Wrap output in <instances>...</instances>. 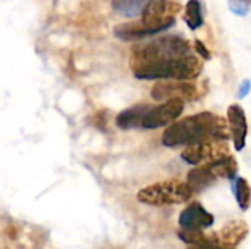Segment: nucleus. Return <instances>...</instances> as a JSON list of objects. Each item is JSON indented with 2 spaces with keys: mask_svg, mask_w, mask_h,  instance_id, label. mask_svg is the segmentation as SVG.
<instances>
[{
  "mask_svg": "<svg viewBox=\"0 0 251 249\" xmlns=\"http://www.w3.org/2000/svg\"><path fill=\"white\" fill-rule=\"evenodd\" d=\"M193 189L182 181H165L149 185L137 194V200L147 205L163 207L174 204H184L193 198Z\"/></svg>",
  "mask_w": 251,
  "mask_h": 249,
  "instance_id": "obj_3",
  "label": "nucleus"
},
{
  "mask_svg": "<svg viewBox=\"0 0 251 249\" xmlns=\"http://www.w3.org/2000/svg\"><path fill=\"white\" fill-rule=\"evenodd\" d=\"M251 91V81L250 79H244L240 85V90H238V97L240 98H246Z\"/></svg>",
  "mask_w": 251,
  "mask_h": 249,
  "instance_id": "obj_19",
  "label": "nucleus"
},
{
  "mask_svg": "<svg viewBox=\"0 0 251 249\" xmlns=\"http://www.w3.org/2000/svg\"><path fill=\"white\" fill-rule=\"evenodd\" d=\"M228 7L237 16H247L251 9V0H228Z\"/></svg>",
  "mask_w": 251,
  "mask_h": 249,
  "instance_id": "obj_17",
  "label": "nucleus"
},
{
  "mask_svg": "<svg viewBox=\"0 0 251 249\" xmlns=\"http://www.w3.org/2000/svg\"><path fill=\"white\" fill-rule=\"evenodd\" d=\"M131 69L138 79L193 81L201 75L203 60L188 40L163 35L132 48Z\"/></svg>",
  "mask_w": 251,
  "mask_h": 249,
  "instance_id": "obj_1",
  "label": "nucleus"
},
{
  "mask_svg": "<svg viewBox=\"0 0 251 249\" xmlns=\"http://www.w3.org/2000/svg\"><path fill=\"white\" fill-rule=\"evenodd\" d=\"M184 112V100L172 98L166 100L163 104L151 106L146 104L140 129H157L163 128L169 123H172L175 119H178Z\"/></svg>",
  "mask_w": 251,
  "mask_h": 249,
  "instance_id": "obj_5",
  "label": "nucleus"
},
{
  "mask_svg": "<svg viewBox=\"0 0 251 249\" xmlns=\"http://www.w3.org/2000/svg\"><path fill=\"white\" fill-rule=\"evenodd\" d=\"M187 249H234V248H226V247L216 245V244H206V245H190Z\"/></svg>",
  "mask_w": 251,
  "mask_h": 249,
  "instance_id": "obj_20",
  "label": "nucleus"
},
{
  "mask_svg": "<svg viewBox=\"0 0 251 249\" xmlns=\"http://www.w3.org/2000/svg\"><path fill=\"white\" fill-rule=\"evenodd\" d=\"M204 82L197 85L188 81L178 82H159L151 88V98L156 101H166L172 98H179L184 101H194L204 95Z\"/></svg>",
  "mask_w": 251,
  "mask_h": 249,
  "instance_id": "obj_7",
  "label": "nucleus"
},
{
  "mask_svg": "<svg viewBox=\"0 0 251 249\" xmlns=\"http://www.w3.org/2000/svg\"><path fill=\"white\" fill-rule=\"evenodd\" d=\"M113 34L116 38L124 40V41H132V40H141L146 37H151L159 34L156 29L151 26L146 25L144 22H128V23H121L113 29Z\"/></svg>",
  "mask_w": 251,
  "mask_h": 249,
  "instance_id": "obj_12",
  "label": "nucleus"
},
{
  "mask_svg": "<svg viewBox=\"0 0 251 249\" xmlns=\"http://www.w3.org/2000/svg\"><path fill=\"white\" fill-rule=\"evenodd\" d=\"M181 10L182 6L175 0H150L141 12V22L157 32H163L175 25L176 15Z\"/></svg>",
  "mask_w": 251,
  "mask_h": 249,
  "instance_id": "obj_4",
  "label": "nucleus"
},
{
  "mask_svg": "<svg viewBox=\"0 0 251 249\" xmlns=\"http://www.w3.org/2000/svg\"><path fill=\"white\" fill-rule=\"evenodd\" d=\"M218 179L219 178L216 176L212 164L209 163V164H200L199 167L190 170L187 176V183L190 185L193 192H201L209 186H212Z\"/></svg>",
  "mask_w": 251,
  "mask_h": 249,
  "instance_id": "obj_11",
  "label": "nucleus"
},
{
  "mask_svg": "<svg viewBox=\"0 0 251 249\" xmlns=\"http://www.w3.org/2000/svg\"><path fill=\"white\" fill-rule=\"evenodd\" d=\"M178 236L182 242H185L188 245H206V244L218 245L216 233L206 235L203 230H197V229H181L178 232Z\"/></svg>",
  "mask_w": 251,
  "mask_h": 249,
  "instance_id": "obj_15",
  "label": "nucleus"
},
{
  "mask_svg": "<svg viewBox=\"0 0 251 249\" xmlns=\"http://www.w3.org/2000/svg\"><path fill=\"white\" fill-rule=\"evenodd\" d=\"M226 123H228V129L231 132V138H232L235 151H243L246 147L249 126H247L246 112L240 104H231L228 107Z\"/></svg>",
  "mask_w": 251,
  "mask_h": 249,
  "instance_id": "obj_8",
  "label": "nucleus"
},
{
  "mask_svg": "<svg viewBox=\"0 0 251 249\" xmlns=\"http://www.w3.org/2000/svg\"><path fill=\"white\" fill-rule=\"evenodd\" d=\"M249 235V226L243 220H232L226 223L219 233H216L218 245L226 247V248H235L240 245Z\"/></svg>",
  "mask_w": 251,
  "mask_h": 249,
  "instance_id": "obj_10",
  "label": "nucleus"
},
{
  "mask_svg": "<svg viewBox=\"0 0 251 249\" xmlns=\"http://www.w3.org/2000/svg\"><path fill=\"white\" fill-rule=\"evenodd\" d=\"M178 222H179L181 229L204 230V229H209L213 226L215 217L199 201H194L181 211Z\"/></svg>",
  "mask_w": 251,
  "mask_h": 249,
  "instance_id": "obj_9",
  "label": "nucleus"
},
{
  "mask_svg": "<svg viewBox=\"0 0 251 249\" xmlns=\"http://www.w3.org/2000/svg\"><path fill=\"white\" fill-rule=\"evenodd\" d=\"M231 156L229 145L224 139L218 141H204L193 145H187L181 154V158L193 166L209 164Z\"/></svg>",
  "mask_w": 251,
  "mask_h": 249,
  "instance_id": "obj_6",
  "label": "nucleus"
},
{
  "mask_svg": "<svg viewBox=\"0 0 251 249\" xmlns=\"http://www.w3.org/2000/svg\"><path fill=\"white\" fill-rule=\"evenodd\" d=\"M229 138V129L226 120L212 112H201L193 116H187L172 123L162 135V144L165 147L193 145L204 141H226Z\"/></svg>",
  "mask_w": 251,
  "mask_h": 249,
  "instance_id": "obj_2",
  "label": "nucleus"
},
{
  "mask_svg": "<svg viewBox=\"0 0 251 249\" xmlns=\"http://www.w3.org/2000/svg\"><path fill=\"white\" fill-rule=\"evenodd\" d=\"M194 51H196L203 60H210V57H212L210 51L207 50V47H206L200 40H196V41H194Z\"/></svg>",
  "mask_w": 251,
  "mask_h": 249,
  "instance_id": "obj_18",
  "label": "nucleus"
},
{
  "mask_svg": "<svg viewBox=\"0 0 251 249\" xmlns=\"http://www.w3.org/2000/svg\"><path fill=\"white\" fill-rule=\"evenodd\" d=\"M184 22L190 29L196 31L204 23V4L203 0H188L184 9Z\"/></svg>",
  "mask_w": 251,
  "mask_h": 249,
  "instance_id": "obj_13",
  "label": "nucleus"
},
{
  "mask_svg": "<svg viewBox=\"0 0 251 249\" xmlns=\"http://www.w3.org/2000/svg\"><path fill=\"white\" fill-rule=\"evenodd\" d=\"M232 182V192L235 195V200L243 211H247L251 205V186L247 179L237 176Z\"/></svg>",
  "mask_w": 251,
  "mask_h": 249,
  "instance_id": "obj_16",
  "label": "nucleus"
},
{
  "mask_svg": "<svg viewBox=\"0 0 251 249\" xmlns=\"http://www.w3.org/2000/svg\"><path fill=\"white\" fill-rule=\"evenodd\" d=\"M149 1L150 0H110L113 10L124 18H135L141 15Z\"/></svg>",
  "mask_w": 251,
  "mask_h": 249,
  "instance_id": "obj_14",
  "label": "nucleus"
}]
</instances>
